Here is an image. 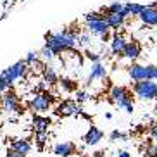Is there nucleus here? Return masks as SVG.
I'll return each mask as SVG.
<instances>
[{"mask_svg":"<svg viewBox=\"0 0 157 157\" xmlns=\"http://www.w3.org/2000/svg\"><path fill=\"white\" fill-rule=\"evenodd\" d=\"M86 29L92 33V35H95V36H104L105 33L111 31V26H109L105 16H104V17L95 19V21H88V23H86Z\"/></svg>","mask_w":157,"mask_h":157,"instance_id":"obj_8","label":"nucleus"},{"mask_svg":"<svg viewBox=\"0 0 157 157\" xmlns=\"http://www.w3.org/2000/svg\"><path fill=\"white\" fill-rule=\"evenodd\" d=\"M117 157H131V154L126 152V150H117V154H116Z\"/></svg>","mask_w":157,"mask_h":157,"instance_id":"obj_32","label":"nucleus"},{"mask_svg":"<svg viewBox=\"0 0 157 157\" xmlns=\"http://www.w3.org/2000/svg\"><path fill=\"white\" fill-rule=\"evenodd\" d=\"M155 126H157V123H155Z\"/></svg>","mask_w":157,"mask_h":157,"instance_id":"obj_38","label":"nucleus"},{"mask_svg":"<svg viewBox=\"0 0 157 157\" xmlns=\"http://www.w3.org/2000/svg\"><path fill=\"white\" fill-rule=\"evenodd\" d=\"M102 38V42H109V40H112V36H111V33H105L104 36H100Z\"/></svg>","mask_w":157,"mask_h":157,"instance_id":"obj_34","label":"nucleus"},{"mask_svg":"<svg viewBox=\"0 0 157 157\" xmlns=\"http://www.w3.org/2000/svg\"><path fill=\"white\" fill-rule=\"evenodd\" d=\"M133 93L140 100H155L157 98V81H154V79L135 81Z\"/></svg>","mask_w":157,"mask_h":157,"instance_id":"obj_5","label":"nucleus"},{"mask_svg":"<svg viewBox=\"0 0 157 157\" xmlns=\"http://www.w3.org/2000/svg\"><path fill=\"white\" fill-rule=\"evenodd\" d=\"M155 112H157V105H155Z\"/></svg>","mask_w":157,"mask_h":157,"instance_id":"obj_37","label":"nucleus"},{"mask_svg":"<svg viewBox=\"0 0 157 157\" xmlns=\"http://www.w3.org/2000/svg\"><path fill=\"white\" fill-rule=\"evenodd\" d=\"M138 17L143 23V26H157V9L152 5H143Z\"/></svg>","mask_w":157,"mask_h":157,"instance_id":"obj_10","label":"nucleus"},{"mask_svg":"<svg viewBox=\"0 0 157 157\" xmlns=\"http://www.w3.org/2000/svg\"><path fill=\"white\" fill-rule=\"evenodd\" d=\"M59 83H60V86H62L64 92H76V90H78L76 81H73V79H69V78H60Z\"/></svg>","mask_w":157,"mask_h":157,"instance_id":"obj_20","label":"nucleus"},{"mask_svg":"<svg viewBox=\"0 0 157 157\" xmlns=\"http://www.w3.org/2000/svg\"><path fill=\"white\" fill-rule=\"evenodd\" d=\"M90 43H92L90 31H88V33H81V35H79V45H81V47H88Z\"/></svg>","mask_w":157,"mask_h":157,"instance_id":"obj_26","label":"nucleus"},{"mask_svg":"<svg viewBox=\"0 0 157 157\" xmlns=\"http://www.w3.org/2000/svg\"><path fill=\"white\" fill-rule=\"evenodd\" d=\"M10 148H12L14 152H17V154H21V155L26 157L29 152H31L33 145H31V142H29L28 138H14L12 142H10Z\"/></svg>","mask_w":157,"mask_h":157,"instance_id":"obj_12","label":"nucleus"},{"mask_svg":"<svg viewBox=\"0 0 157 157\" xmlns=\"http://www.w3.org/2000/svg\"><path fill=\"white\" fill-rule=\"evenodd\" d=\"M102 138H104V131H102V129H98L97 126H90V129H88L86 135L83 136L85 143H86V145H90V147H92V145H97Z\"/></svg>","mask_w":157,"mask_h":157,"instance_id":"obj_17","label":"nucleus"},{"mask_svg":"<svg viewBox=\"0 0 157 157\" xmlns=\"http://www.w3.org/2000/svg\"><path fill=\"white\" fill-rule=\"evenodd\" d=\"M126 45H128V40L121 33H116L111 40V54L112 56H117V57H123Z\"/></svg>","mask_w":157,"mask_h":157,"instance_id":"obj_11","label":"nucleus"},{"mask_svg":"<svg viewBox=\"0 0 157 157\" xmlns=\"http://www.w3.org/2000/svg\"><path fill=\"white\" fill-rule=\"evenodd\" d=\"M56 114L60 116V117H69V116L81 114V109H79V105H78L76 100H62L60 104H57Z\"/></svg>","mask_w":157,"mask_h":157,"instance_id":"obj_7","label":"nucleus"},{"mask_svg":"<svg viewBox=\"0 0 157 157\" xmlns=\"http://www.w3.org/2000/svg\"><path fill=\"white\" fill-rule=\"evenodd\" d=\"M128 74L133 81H143V79H147V66L131 64L128 67Z\"/></svg>","mask_w":157,"mask_h":157,"instance_id":"obj_18","label":"nucleus"},{"mask_svg":"<svg viewBox=\"0 0 157 157\" xmlns=\"http://www.w3.org/2000/svg\"><path fill=\"white\" fill-rule=\"evenodd\" d=\"M2 107L7 114H23V109H21V102H19L17 95L12 92H5L4 97H2Z\"/></svg>","mask_w":157,"mask_h":157,"instance_id":"obj_6","label":"nucleus"},{"mask_svg":"<svg viewBox=\"0 0 157 157\" xmlns=\"http://www.w3.org/2000/svg\"><path fill=\"white\" fill-rule=\"evenodd\" d=\"M147 157H157V143L147 147Z\"/></svg>","mask_w":157,"mask_h":157,"instance_id":"obj_29","label":"nucleus"},{"mask_svg":"<svg viewBox=\"0 0 157 157\" xmlns=\"http://www.w3.org/2000/svg\"><path fill=\"white\" fill-rule=\"evenodd\" d=\"M26 62L28 64H36L38 62V52H28V56H26Z\"/></svg>","mask_w":157,"mask_h":157,"instance_id":"obj_28","label":"nucleus"},{"mask_svg":"<svg viewBox=\"0 0 157 157\" xmlns=\"http://www.w3.org/2000/svg\"><path fill=\"white\" fill-rule=\"evenodd\" d=\"M5 157H24V155H21V154H17V152H14L12 148H10L9 152L5 154Z\"/></svg>","mask_w":157,"mask_h":157,"instance_id":"obj_31","label":"nucleus"},{"mask_svg":"<svg viewBox=\"0 0 157 157\" xmlns=\"http://www.w3.org/2000/svg\"><path fill=\"white\" fill-rule=\"evenodd\" d=\"M86 59H90L92 62H100V56H98V54H92V52L86 54Z\"/></svg>","mask_w":157,"mask_h":157,"instance_id":"obj_30","label":"nucleus"},{"mask_svg":"<svg viewBox=\"0 0 157 157\" xmlns=\"http://www.w3.org/2000/svg\"><path fill=\"white\" fill-rule=\"evenodd\" d=\"M105 19H107V23H109V26H111V29H119L126 23V16L123 12H107Z\"/></svg>","mask_w":157,"mask_h":157,"instance_id":"obj_16","label":"nucleus"},{"mask_svg":"<svg viewBox=\"0 0 157 157\" xmlns=\"http://www.w3.org/2000/svg\"><path fill=\"white\" fill-rule=\"evenodd\" d=\"M128 138V135L123 133V131H119V129H114L111 133V142H117V140H126Z\"/></svg>","mask_w":157,"mask_h":157,"instance_id":"obj_25","label":"nucleus"},{"mask_svg":"<svg viewBox=\"0 0 157 157\" xmlns=\"http://www.w3.org/2000/svg\"><path fill=\"white\" fill-rule=\"evenodd\" d=\"M56 102V95L48 92H36L28 102V107L35 114H43L50 109V105Z\"/></svg>","mask_w":157,"mask_h":157,"instance_id":"obj_4","label":"nucleus"},{"mask_svg":"<svg viewBox=\"0 0 157 157\" xmlns=\"http://www.w3.org/2000/svg\"><path fill=\"white\" fill-rule=\"evenodd\" d=\"M26 73H28V62H26V60H17V62H14L12 66L5 67V69L2 71V74H0V90H2V93L7 92V90H9L17 79L23 78Z\"/></svg>","mask_w":157,"mask_h":157,"instance_id":"obj_2","label":"nucleus"},{"mask_svg":"<svg viewBox=\"0 0 157 157\" xmlns=\"http://www.w3.org/2000/svg\"><path fill=\"white\" fill-rule=\"evenodd\" d=\"M7 2H10V0H2V4H4V5L7 4Z\"/></svg>","mask_w":157,"mask_h":157,"instance_id":"obj_36","label":"nucleus"},{"mask_svg":"<svg viewBox=\"0 0 157 157\" xmlns=\"http://www.w3.org/2000/svg\"><path fill=\"white\" fill-rule=\"evenodd\" d=\"M107 100L111 104H116V105L126 111L128 114L133 112V97H131V92L124 86H112L111 93H109V98Z\"/></svg>","mask_w":157,"mask_h":157,"instance_id":"obj_3","label":"nucleus"},{"mask_svg":"<svg viewBox=\"0 0 157 157\" xmlns=\"http://www.w3.org/2000/svg\"><path fill=\"white\" fill-rule=\"evenodd\" d=\"M88 98H90V95L86 92H83V90H76L74 92V100L78 104H85V102H88Z\"/></svg>","mask_w":157,"mask_h":157,"instance_id":"obj_22","label":"nucleus"},{"mask_svg":"<svg viewBox=\"0 0 157 157\" xmlns=\"http://www.w3.org/2000/svg\"><path fill=\"white\" fill-rule=\"evenodd\" d=\"M93 157H105V154H104V150H98V152H95Z\"/></svg>","mask_w":157,"mask_h":157,"instance_id":"obj_35","label":"nucleus"},{"mask_svg":"<svg viewBox=\"0 0 157 157\" xmlns=\"http://www.w3.org/2000/svg\"><path fill=\"white\" fill-rule=\"evenodd\" d=\"M35 142H36L38 148H43L48 142V133L47 131H40V133H35Z\"/></svg>","mask_w":157,"mask_h":157,"instance_id":"obj_21","label":"nucleus"},{"mask_svg":"<svg viewBox=\"0 0 157 157\" xmlns=\"http://www.w3.org/2000/svg\"><path fill=\"white\" fill-rule=\"evenodd\" d=\"M42 74H43V81H45L47 85H57L60 81V79L57 78L56 69H54V67H50V66H43Z\"/></svg>","mask_w":157,"mask_h":157,"instance_id":"obj_19","label":"nucleus"},{"mask_svg":"<svg viewBox=\"0 0 157 157\" xmlns=\"http://www.w3.org/2000/svg\"><path fill=\"white\" fill-rule=\"evenodd\" d=\"M52 121L50 117H47V116H33V121H31V126L33 129H35V133H40V131H48V128H50Z\"/></svg>","mask_w":157,"mask_h":157,"instance_id":"obj_15","label":"nucleus"},{"mask_svg":"<svg viewBox=\"0 0 157 157\" xmlns=\"http://www.w3.org/2000/svg\"><path fill=\"white\" fill-rule=\"evenodd\" d=\"M104 12H88V14H85V23H88V21H95V19H100L104 17Z\"/></svg>","mask_w":157,"mask_h":157,"instance_id":"obj_27","label":"nucleus"},{"mask_svg":"<svg viewBox=\"0 0 157 157\" xmlns=\"http://www.w3.org/2000/svg\"><path fill=\"white\" fill-rule=\"evenodd\" d=\"M142 9H143L142 4H131V2H129V12H131L133 17H138L140 12H142Z\"/></svg>","mask_w":157,"mask_h":157,"instance_id":"obj_24","label":"nucleus"},{"mask_svg":"<svg viewBox=\"0 0 157 157\" xmlns=\"http://www.w3.org/2000/svg\"><path fill=\"white\" fill-rule=\"evenodd\" d=\"M79 29L76 26L59 29V31H50L45 35V45L50 47L56 54L74 50L79 45Z\"/></svg>","mask_w":157,"mask_h":157,"instance_id":"obj_1","label":"nucleus"},{"mask_svg":"<svg viewBox=\"0 0 157 157\" xmlns=\"http://www.w3.org/2000/svg\"><path fill=\"white\" fill-rule=\"evenodd\" d=\"M150 135H152V138L157 142V126H155V124H154L152 128H150Z\"/></svg>","mask_w":157,"mask_h":157,"instance_id":"obj_33","label":"nucleus"},{"mask_svg":"<svg viewBox=\"0 0 157 157\" xmlns=\"http://www.w3.org/2000/svg\"><path fill=\"white\" fill-rule=\"evenodd\" d=\"M40 54H42V57H43V59H45V60H52V59H54V57L57 56L56 52L52 50L50 47H47V45H45V47H43V48H42V52H40Z\"/></svg>","mask_w":157,"mask_h":157,"instance_id":"obj_23","label":"nucleus"},{"mask_svg":"<svg viewBox=\"0 0 157 157\" xmlns=\"http://www.w3.org/2000/svg\"><path fill=\"white\" fill-rule=\"evenodd\" d=\"M54 154L59 157H71L76 154V145L71 142H62V143H57L54 147Z\"/></svg>","mask_w":157,"mask_h":157,"instance_id":"obj_14","label":"nucleus"},{"mask_svg":"<svg viewBox=\"0 0 157 157\" xmlns=\"http://www.w3.org/2000/svg\"><path fill=\"white\" fill-rule=\"evenodd\" d=\"M140 54H142V45H140L138 42H135V40H131V42H128V45H126L123 57L133 62V60H136V59L140 57Z\"/></svg>","mask_w":157,"mask_h":157,"instance_id":"obj_13","label":"nucleus"},{"mask_svg":"<svg viewBox=\"0 0 157 157\" xmlns=\"http://www.w3.org/2000/svg\"><path fill=\"white\" fill-rule=\"evenodd\" d=\"M95 79H100V81L107 79V67L102 62H93L92 64L90 74H88V78H86V85H92Z\"/></svg>","mask_w":157,"mask_h":157,"instance_id":"obj_9","label":"nucleus"}]
</instances>
